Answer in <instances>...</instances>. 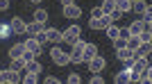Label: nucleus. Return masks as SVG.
Segmentation results:
<instances>
[{
	"instance_id": "nucleus-35",
	"label": "nucleus",
	"mask_w": 152,
	"mask_h": 84,
	"mask_svg": "<svg viewBox=\"0 0 152 84\" xmlns=\"http://www.w3.org/2000/svg\"><path fill=\"white\" fill-rule=\"evenodd\" d=\"M91 84H104V77H102V75H98V73H95L93 77H91Z\"/></svg>"
},
{
	"instance_id": "nucleus-19",
	"label": "nucleus",
	"mask_w": 152,
	"mask_h": 84,
	"mask_svg": "<svg viewBox=\"0 0 152 84\" xmlns=\"http://www.w3.org/2000/svg\"><path fill=\"white\" fill-rule=\"evenodd\" d=\"M150 43H141L139 48H136V50H134V57H148V55H150Z\"/></svg>"
},
{
	"instance_id": "nucleus-28",
	"label": "nucleus",
	"mask_w": 152,
	"mask_h": 84,
	"mask_svg": "<svg viewBox=\"0 0 152 84\" xmlns=\"http://www.w3.org/2000/svg\"><path fill=\"white\" fill-rule=\"evenodd\" d=\"M121 48H127V39L116 37V39H114V50H121Z\"/></svg>"
},
{
	"instance_id": "nucleus-37",
	"label": "nucleus",
	"mask_w": 152,
	"mask_h": 84,
	"mask_svg": "<svg viewBox=\"0 0 152 84\" xmlns=\"http://www.w3.org/2000/svg\"><path fill=\"white\" fill-rule=\"evenodd\" d=\"M20 57L25 59V61H30V59H34V57H37V55H34V52H30V50H25V52H23V55H20Z\"/></svg>"
},
{
	"instance_id": "nucleus-27",
	"label": "nucleus",
	"mask_w": 152,
	"mask_h": 84,
	"mask_svg": "<svg viewBox=\"0 0 152 84\" xmlns=\"http://www.w3.org/2000/svg\"><path fill=\"white\" fill-rule=\"evenodd\" d=\"M70 61H73V64H84V57H82V52H70Z\"/></svg>"
},
{
	"instance_id": "nucleus-33",
	"label": "nucleus",
	"mask_w": 152,
	"mask_h": 84,
	"mask_svg": "<svg viewBox=\"0 0 152 84\" xmlns=\"http://www.w3.org/2000/svg\"><path fill=\"white\" fill-rule=\"evenodd\" d=\"M109 16H111V20H114V23H116V20H121L123 16H125V14H121V12H118V9H114V12L109 14Z\"/></svg>"
},
{
	"instance_id": "nucleus-34",
	"label": "nucleus",
	"mask_w": 152,
	"mask_h": 84,
	"mask_svg": "<svg viewBox=\"0 0 152 84\" xmlns=\"http://www.w3.org/2000/svg\"><path fill=\"white\" fill-rule=\"evenodd\" d=\"M34 39H37V41H39V43H41V45H43L45 41H48V39H45V32H43V30H41V32H39V34H34Z\"/></svg>"
},
{
	"instance_id": "nucleus-22",
	"label": "nucleus",
	"mask_w": 152,
	"mask_h": 84,
	"mask_svg": "<svg viewBox=\"0 0 152 84\" xmlns=\"http://www.w3.org/2000/svg\"><path fill=\"white\" fill-rule=\"evenodd\" d=\"M12 71H16V73H20V71H25V59L23 57H18V59H12V66H9Z\"/></svg>"
},
{
	"instance_id": "nucleus-40",
	"label": "nucleus",
	"mask_w": 152,
	"mask_h": 84,
	"mask_svg": "<svg viewBox=\"0 0 152 84\" xmlns=\"http://www.w3.org/2000/svg\"><path fill=\"white\" fill-rule=\"evenodd\" d=\"M61 5H73V0H61Z\"/></svg>"
},
{
	"instance_id": "nucleus-17",
	"label": "nucleus",
	"mask_w": 152,
	"mask_h": 84,
	"mask_svg": "<svg viewBox=\"0 0 152 84\" xmlns=\"http://www.w3.org/2000/svg\"><path fill=\"white\" fill-rule=\"evenodd\" d=\"M114 82H116V84H129V68H125V71H121V73H116Z\"/></svg>"
},
{
	"instance_id": "nucleus-18",
	"label": "nucleus",
	"mask_w": 152,
	"mask_h": 84,
	"mask_svg": "<svg viewBox=\"0 0 152 84\" xmlns=\"http://www.w3.org/2000/svg\"><path fill=\"white\" fill-rule=\"evenodd\" d=\"M9 37H14L12 27H9V23H0V41L9 39Z\"/></svg>"
},
{
	"instance_id": "nucleus-2",
	"label": "nucleus",
	"mask_w": 152,
	"mask_h": 84,
	"mask_svg": "<svg viewBox=\"0 0 152 84\" xmlns=\"http://www.w3.org/2000/svg\"><path fill=\"white\" fill-rule=\"evenodd\" d=\"M111 23H114V20H111L109 14H102L100 18H89V27L91 30H107Z\"/></svg>"
},
{
	"instance_id": "nucleus-12",
	"label": "nucleus",
	"mask_w": 152,
	"mask_h": 84,
	"mask_svg": "<svg viewBox=\"0 0 152 84\" xmlns=\"http://www.w3.org/2000/svg\"><path fill=\"white\" fill-rule=\"evenodd\" d=\"M127 30H129V34H132V37H139V34L141 32H143V30H145V25H143V20H134V23H132V25H129V27H127Z\"/></svg>"
},
{
	"instance_id": "nucleus-9",
	"label": "nucleus",
	"mask_w": 152,
	"mask_h": 84,
	"mask_svg": "<svg viewBox=\"0 0 152 84\" xmlns=\"http://www.w3.org/2000/svg\"><path fill=\"white\" fill-rule=\"evenodd\" d=\"M43 32H45V39L50 41V43H59L61 41V32L55 30V27H43Z\"/></svg>"
},
{
	"instance_id": "nucleus-15",
	"label": "nucleus",
	"mask_w": 152,
	"mask_h": 84,
	"mask_svg": "<svg viewBox=\"0 0 152 84\" xmlns=\"http://www.w3.org/2000/svg\"><path fill=\"white\" fill-rule=\"evenodd\" d=\"M25 71L27 73H41V71H43V66L39 64L37 57H34V59H30V61H25Z\"/></svg>"
},
{
	"instance_id": "nucleus-23",
	"label": "nucleus",
	"mask_w": 152,
	"mask_h": 84,
	"mask_svg": "<svg viewBox=\"0 0 152 84\" xmlns=\"http://www.w3.org/2000/svg\"><path fill=\"white\" fill-rule=\"evenodd\" d=\"M100 9H102V14H111L116 9V0H102Z\"/></svg>"
},
{
	"instance_id": "nucleus-16",
	"label": "nucleus",
	"mask_w": 152,
	"mask_h": 84,
	"mask_svg": "<svg viewBox=\"0 0 152 84\" xmlns=\"http://www.w3.org/2000/svg\"><path fill=\"white\" fill-rule=\"evenodd\" d=\"M116 9L121 14H129L132 12V2L129 0H116Z\"/></svg>"
},
{
	"instance_id": "nucleus-32",
	"label": "nucleus",
	"mask_w": 152,
	"mask_h": 84,
	"mask_svg": "<svg viewBox=\"0 0 152 84\" xmlns=\"http://www.w3.org/2000/svg\"><path fill=\"white\" fill-rule=\"evenodd\" d=\"M118 37H121V39H129L132 34H129V30H127V27H121V30H118Z\"/></svg>"
},
{
	"instance_id": "nucleus-26",
	"label": "nucleus",
	"mask_w": 152,
	"mask_h": 84,
	"mask_svg": "<svg viewBox=\"0 0 152 84\" xmlns=\"http://www.w3.org/2000/svg\"><path fill=\"white\" fill-rule=\"evenodd\" d=\"M118 30H121V27L116 25V23H111V25L107 27V37H109V39H111V41H114L116 37H118Z\"/></svg>"
},
{
	"instance_id": "nucleus-8",
	"label": "nucleus",
	"mask_w": 152,
	"mask_h": 84,
	"mask_svg": "<svg viewBox=\"0 0 152 84\" xmlns=\"http://www.w3.org/2000/svg\"><path fill=\"white\" fill-rule=\"evenodd\" d=\"M116 57L121 59V61H125L127 68H129V66H132V61H134V52L127 50V48H121V50H116Z\"/></svg>"
},
{
	"instance_id": "nucleus-7",
	"label": "nucleus",
	"mask_w": 152,
	"mask_h": 84,
	"mask_svg": "<svg viewBox=\"0 0 152 84\" xmlns=\"http://www.w3.org/2000/svg\"><path fill=\"white\" fill-rule=\"evenodd\" d=\"M82 16V9L73 2V5H64V18H80Z\"/></svg>"
},
{
	"instance_id": "nucleus-10",
	"label": "nucleus",
	"mask_w": 152,
	"mask_h": 84,
	"mask_svg": "<svg viewBox=\"0 0 152 84\" xmlns=\"http://www.w3.org/2000/svg\"><path fill=\"white\" fill-rule=\"evenodd\" d=\"M23 43H25V50L34 52V55H39V52H41V43H39V41L34 39V37H30V39H25V41H23Z\"/></svg>"
},
{
	"instance_id": "nucleus-21",
	"label": "nucleus",
	"mask_w": 152,
	"mask_h": 84,
	"mask_svg": "<svg viewBox=\"0 0 152 84\" xmlns=\"http://www.w3.org/2000/svg\"><path fill=\"white\" fill-rule=\"evenodd\" d=\"M20 82H23V84H37L39 82V73H27L25 71V75L20 77Z\"/></svg>"
},
{
	"instance_id": "nucleus-3",
	"label": "nucleus",
	"mask_w": 152,
	"mask_h": 84,
	"mask_svg": "<svg viewBox=\"0 0 152 84\" xmlns=\"http://www.w3.org/2000/svg\"><path fill=\"white\" fill-rule=\"evenodd\" d=\"M50 57H52V61H55L57 66H68L70 64V55H68V52H64L61 48H52Z\"/></svg>"
},
{
	"instance_id": "nucleus-41",
	"label": "nucleus",
	"mask_w": 152,
	"mask_h": 84,
	"mask_svg": "<svg viewBox=\"0 0 152 84\" xmlns=\"http://www.w3.org/2000/svg\"><path fill=\"white\" fill-rule=\"evenodd\" d=\"M30 2H34V5H37V2H41V0H30Z\"/></svg>"
},
{
	"instance_id": "nucleus-24",
	"label": "nucleus",
	"mask_w": 152,
	"mask_h": 84,
	"mask_svg": "<svg viewBox=\"0 0 152 84\" xmlns=\"http://www.w3.org/2000/svg\"><path fill=\"white\" fill-rule=\"evenodd\" d=\"M141 43H143V41H141V37H129V39H127V50H132V52H134Z\"/></svg>"
},
{
	"instance_id": "nucleus-38",
	"label": "nucleus",
	"mask_w": 152,
	"mask_h": 84,
	"mask_svg": "<svg viewBox=\"0 0 152 84\" xmlns=\"http://www.w3.org/2000/svg\"><path fill=\"white\" fill-rule=\"evenodd\" d=\"M43 82H45V84H59V80L55 77V75H48V77H45Z\"/></svg>"
},
{
	"instance_id": "nucleus-6",
	"label": "nucleus",
	"mask_w": 152,
	"mask_h": 84,
	"mask_svg": "<svg viewBox=\"0 0 152 84\" xmlns=\"http://www.w3.org/2000/svg\"><path fill=\"white\" fill-rule=\"evenodd\" d=\"M9 27H12V32H14V34H25L27 23H25L23 18H18V16H16V18L9 20Z\"/></svg>"
},
{
	"instance_id": "nucleus-25",
	"label": "nucleus",
	"mask_w": 152,
	"mask_h": 84,
	"mask_svg": "<svg viewBox=\"0 0 152 84\" xmlns=\"http://www.w3.org/2000/svg\"><path fill=\"white\" fill-rule=\"evenodd\" d=\"M34 20H37V23H48V12H45V9H37V12H34Z\"/></svg>"
},
{
	"instance_id": "nucleus-1",
	"label": "nucleus",
	"mask_w": 152,
	"mask_h": 84,
	"mask_svg": "<svg viewBox=\"0 0 152 84\" xmlns=\"http://www.w3.org/2000/svg\"><path fill=\"white\" fill-rule=\"evenodd\" d=\"M80 34H82V27L73 23V25H68V27H66V30L61 32V41H66V43L73 45L77 39H80Z\"/></svg>"
},
{
	"instance_id": "nucleus-13",
	"label": "nucleus",
	"mask_w": 152,
	"mask_h": 84,
	"mask_svg": "<svg viewBox=\"0 0 152 84\" xmlns=\"http://www.w3.org/2000/svg\"><path fill=\"white\" fill-rule=\"evenodd\" d=\"M23 52H25V43H14L12 48H9V57H12V59H18Z\"/></svg>"
},
{
	"instance_id": "nucleus-39",
	"label": "nucleus",
	"mask_w": 152,
	"mask_h": 84,
	"mask_svg": "<svg viewBox=\"0 0 152 84\" xmlns=\"http://www.w3.org/2000/svg\"><path fill=\"white\" fill-rule=\"evenodd\" d=\"M9 9V0H0V12H7Z\"/></svg>"
},
{
	"instance_id": "nucleus-20",
	"label": "nucleus",
	"mask_w": 152,
	"mask_h": 84,
	"mask_svg": "<svg viewBox=\"0 0 152 84\" xmlns=\"http://www.w3.org/2000/svg\"><path fill=\"white\" fill-rule=\"evenodd\" d=\"M148 7H150V5H148L145 0H134V2H132V12H136V14H143V12L148 9Z\"/></svg>"
},
{
	"instance_id": "nucleus-29",
	"label": "nucleus",
	"mask_w": 152,
	"mask_h": 84,
	"mask_svg": "<svg viewBox=\"0 0 152 84\" xmlns=\"http://www.w3.org/2000/svg\"><path fill=\"white\" fill-rule=\"evenodd\" d=\"M139 37H141V41H143V43H152V32H150V30H143Z\"/></svg>"
},
{
	"instance_id": "nucleus-42",
	"label": "nucleus",
	"mask_w": 152,
	"mask_h": 84,
	"mask_svg": "<svg viewBox=\"0 0 152 84\" xmlns=\"http://www.w3.org/2000/svg\"><path fill=\"white\" fill-rule=\"evenodd\" d=\"M129 2H134V0H129Z\"/></svg>"
},
{
	"instance_id": "nucleus-30",
	"label": "nucleus",
	"mask_w": 152,
	"mask_h": 84,
	"mask_svg": "<svg viewBox=\"0 0 152 84\" xmlns=\"http://www.w3.org/2000/svg\"><path fill=\"white\" fill-rule=\"evenodd\" d=\"M66 82H68V84H80V82H82V77H80L77 73H68V77H66Z\"/></svg>"
},
{
	"instance_id": "nucleus-14",
	"label": "nucleus",
	"mask_w": 152,
	"mask_h": 84,
	"mask_svg": "<svg viewBox=\"0 0 152 84\" xmlns=\"http://www.w3.org/2000/svg\"><path fill=\"white\" fill-rule=\"evenodd\" d=\"M43 23H37V20H32V23H27V30H25V34H30V37H34V34H39L41 30H43Z\"/></svg>"
},
{
	"instance_id": "nucleus-36",
	"label": "nucleus",
	"mask_w": 152,
	"mask_h": 84,
	"mask_svg": "<svg viewBox=\"0 0 152 84\" xmlns=\"http://www.w3.org/2000/svg\"><path fill=\"white\" fill-rule=\"evenodd\" d=\"M102 16V9L100 7H93V9H91V18H100Z\"/></svg>"
},
{
	"instance_id": "nucleus-5",
	"label": "nucleus",
	"mask_w": 152,
	"mask_h": 84,
	"mask_svg": "<svg viewBox=\"0 0 152 84\" xmlns=\"http://www.w3.org/2000/svg\"><path fill=\"white\" fill-rule=\"evenodd\" d=\"M86 64H89V71L91 73H102V71H104V66H107V61H104L100 55H95V57H91Z\"/></svg>"
},
{
	"instance_id": "nucleus-11",
	"label": "nucleus",
	"mask_w": 152,
	"mask_h": 84,
	"mask_svg": "<svg viewBox=\"0 0 152 84\" xmlns=\"http://www.w3.org/2000/svg\"><path fill=\"white\" fill-rule=\"evenodd\" d=\"M95 55H98V45H95V43H86V45H84V50H82L84 61H89V59L95 57Z\"/></svg>"
},
{
	"instance_id": "nucleus-31",
	"label": "nucleus",
	"mask_w": 152,
	"mask_h": 84,
	"mask_svg": "<svg viewBox=\"0 0 152 84\" xmlns=\"http://www.w3.org/2000/svg\"><path fill=\"white\" fill-rule=\"evenodd\" d=\"M84 45H86V43H84L82 39H77L75 43H73V50H75V52H82V50H84Z\"/></svg>"
},
{
	"instance_id": "nucleus-4",
	"label": "nucleus",
	"mask_w": 152,
	"mask_h": 84,
	"mask_svg": "<svg viewBox=\"0 0 152 84\" xmlns=\"http://www.w3.org/2000/svg\"><path fill=\"white\" fill-rule=\"evenodd\" d=\"M20 82V75L12 68H7V71H0V84H18Z\"/></svg>"
}]
</instances>
